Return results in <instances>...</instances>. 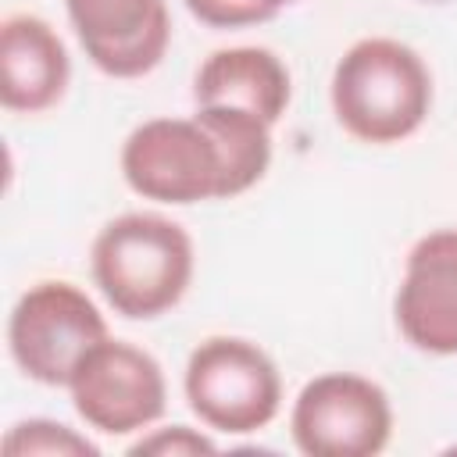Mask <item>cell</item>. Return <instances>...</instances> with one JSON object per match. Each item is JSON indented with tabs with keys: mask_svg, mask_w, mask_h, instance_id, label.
Segmentation results:
<instances>
[{
	"mask_svg": "<svg viewBox=\"0 0 457 457\" xmlns=\"http://www.w3.org/2000/svg\"><path fill=\"white\" fill-rule=\"evenodd\" d=\"M71 79L64 39L39 14H7L0 25V104L14 114L50 111Z\"/></svg>",
	"mask_w": 457,
	"mask_h": 457,
	"instance_id": "obj_10",
	"label": "cell"
},
{
	"mask_svg": "<svg viewBox=\"0 0 457 457\" xmlns=\"http://www.w3.org/2000/svg\"><path fill=\"white\" fill-rule=\"evenodd\" d=\"M189 411L225 436L264 428L282 407V378L275 361L250 339L211 336L204 339L182 375Z\"/></svg>",
	"mask_w": 457,
	"mask_h": 457,
	"instance_id": "obj_3",
	"label": "cell"
},
{
	"mask_svg": "<svg viewBox=\"0 0 457 457\" xmlns=\"http://www.w3.org/2000/svg\"><path fill=\"white\" fill-rule=\"evenodd\" d=\"M332 114L361 143L389 146L414 136L432 111V71L389 36L357 39L332 68Z\"/></svg>",
	"mask_w": 457,
	"mask_h": 457,
	"instance_id": "obj_2",
	"label": "cell"
},
{
	"mask_svg": "<svg viewBox=\"0 0 457 457\" xmlns=\"http://www.w3.org/2000/svg\"><path fill=\"white\" fill-rule=\"evenodd\" d=\"M64 11L93 68L111 79L154 71L171 43L164 0H64Z\"/></svg>",
	"mask_w": 457,
	"mask_h": 457,
	"instance_id": "obj_8",
	"label": "cell"
},
{
	"mask_svg": "<svg viewBox=\"0 0 457 457\" xmlns=\"http://www.w3.org/2000/svg\"><path fill=\"white\" fill-rule=\"evenodd\" d=\"M189 232L154 211L111 218L89 250V271L114 314L150 321L168 314L193 282Z\"/></svg>",
	"mask_w": 457,
	"mask_h": 457,
	"instance_id": "obj_1",
	"label": "cell"
},
{
	"mask_svg": "<svg viewBox=\"0 0 457 457\" xmlns=\"http://www.w3.org/2000/svg\"><path fill=\"white\" fill-rule=\"evenodd\" d=\"M121 175L132 193L157 204L225 200V164L196 114L150 118L121 143Z\"/></svg>",
	"mask_w": 457,
	"mask_h": 457,
	"instance_id": "obj_5",
	"label": "cell"
},
{
	"mask_svg": "<svg viewBox=\"0 0 457 457\" xmlns=\"http://www.w3.org/2000/svg\"><path fill=\"white\" fill-rule=\"evenodd\" d=\"M393 314L414 350L457 353V228H436L411 246Z\"/></svg>",
	"mask_w": 457,
	"mask_h": 457,
	"instance_id": "obj_9",
	"label": "cell"
},
{
	"mask_svg": "<svg viewBox=\"0 0 457 457\" xmlns=\"http://www.w3.org/2000/svg\"><path fill=\"white\" fill-rule=\"evenodd\" d=\"M428 4H446V0H428Z\"/></svg>",
	"mask_w": 457,
	"mask_h": 457,
	"instance_id": "obj_16",
	"label": "cell"
},
{
	"mask_svg": "<svg viewBox=\"0 0 457 457\" xmlns=\"http://www.w3.org/2000/svg\"><path fill=\"white\" fill-rule=\"evenodd\" d=\"M289 432L307 457H371L393 436V407L378 382L353 371H325L296 393Z\"/></svg>",
	"mask_w": 457,
	"mask_h": 457,
	"instance_id": "obj_6",
	"label": "cell"
},
{
	"mask_svg": "<svg viewBox=\"0 0 457 457\" xmlns=\"http://www.w3.org/2000/svg\"><path fill=\"white\" fill-rule=\"evenodd\" d=\"M293 0H186L189 14L211 29H246L271 21Z\"/></svg>",
	"mask_w": 457,
	"mask_h": 457,
	"instance_id": "obj_14",
	"label": "cell"
},
{
	"mask_svg": "<svg viewBox=\"0 0 457 457\" xmlns=\"http://www.w3.org/2000/svg\"><path fill=\"white\" fill-rule=\"evenodd\" d=\"M107 339L100 307L64 278L29 286L7 318V350L25 378L39 386L71 382L82 357Z\"/></svg>",
	"mask_w": 457,
	"mask_h": 457,
	"instance_id": "obj_4",
	"label": "cell"
},
{
	"mask_svg": "<svg viewBox=\"0 0 457 457\" xmlns=\"http://www.w3.org/2000/svg\"><path fill=\"white\" fill-rule=\"evenodd\" d=\"M293 96V79L282 57L268 46H225L214 50L196 79H193V100L196 107H243L268 125H275Z\"/></svg>",
	"mask_w": 457,
	"mask_h": 457,
	"instance_id": "obj_11",
	"label": "cell"
},
{
	"mask_svg": "<svg viewBox=\"0 0 457 457\" xmlns=\"http://www.w3.org/2000/svg\"><path fill=\"white\" fill-rule=\"evenodd\" d=\"M68 393L75 414L104 436L143 432L168 407V386L157 357L111 336L82 357Z\"/></svg>",
	"mask_w": 457,
	"mask_h": 457,
	"instance_id": "obj_7",
	"label": "cell"
},
{
	"mask_svg": "<svg viewBox=\"0 0 457 457\" xmlns=\"http://www.w3.org/2000/svg\"><path fill=\"white\" fill-rule=\"evenodd\" d=\"M214 450L218 443L207 432H196L189 425H168L132 443V453H157V457H196V453H214Z\"/></svg>",
	"mask_w": 457,
	"mask_h": 457,
	"instance_id": "obj_15",
	"label": "cell"
},
{
	"mask_svg": "<svg viewBox=\"0 0 457 457\" xmlns=\"http://www.w3.org/2000/svg\"><path fill=\"white\" fill-rule=\"evenodd\" d=\"M4 453L11 457H96L100 446L54 418H25L7 428Z\"/></svg>",
	"mask_w": 457,
	"mask_h": 457,
	"instance_id": "obj_13",
	"label": "cell"
},
{
	"mask_svg": "<svg viewBox=\"0 0 457 457\" xmlns=\"http://www.w3.org/2000/svg\"><path fill=\"white\" fill-rule=\"evenodd\" d=\"M196 118L214 136L225 164V200L257 186L271 164V125L243 107H196Z\"/></svg>",
	"mask_w": 457,
	"mask_h": 457,
	"instance_id": "obj_12",
	"label": "cell"
}]
</instances>
